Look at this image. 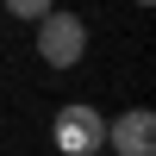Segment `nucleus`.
Instances as JSON below:
<instances>
[{
    "instance_id": "1",
    "label": "nucleus",
    "mask_w": 156,
    "mask_h": 156,
    "mask_svg": "<svg viewBox=\"0 0 156 156\" xmlns=\"http://www.w3.org/2000/svg\"><path fill=\"white\" fill-rule=\"evenodd\" d=\"M37 56H44L50 69H75V62L87 56V25H81V12L50 6L44 19H37Z\"/></svg>"
},
{
    "instance_id": "2",
    "label": "nucleus",
    "mask_w": 156,
    "mask_h": 156,
    "mask_svg": "<svg viewBox=\"0 0 156 156\" xmlns=\"http://www.w3.org/2000/svg\"><path fill=\"white\" fill-rule=\"evenodd\" d=\"M50 144L62 156H94V150H106V119H100L87 100H69V106H56V119H50Z\"/></svg>"
},
{
    "instance_id": "3",
    "label": "nucleus",
    "mask_w": 156,
    "mask_h": 156,
    "mask_svg": "<svg viewBox=\"0 0 156 156\" xmlns=\"http://www.w3.org/2000/svg\"><path fill=\"white\" fill-rule=\"evenodd\" d=\"M106 150L112 156H156V112L125 106L119 119H106Z\"/></svg>"
},
{
    "instance_id": "4",
    "label": "nucleus",
    "mask_w": 156,
    "mask_h": 156,
    "mask_svg": "<svg viewBox=\"0 0 156 156\" xmlns=\"http://www.w3.org/2000/svg\"><path fill=\"white\" fill-rule=\"evenodd\" d=\"M0 6H6L12 19H25V25H37V19H44L50 6H56V0H0Z\"/></svg>"
},
{
    "instance_id": "5",
    "label": "nucleus",
    "mask_w": 156,
    "mask_h": 156,
    "mask_svg": "<svg viewBox=\"0 0 156 156\" xmlns=\"http://www.w3.org/2000/svg\"><path fill=\"white\" fill-rule=\"evenodd\" d=\"M94 156H112V150H94Z\"/></svg>"
},
{
    "instance_id": "6",
    "label": "nucleus",
    "mask_w": 156,
    "mask_h": 156,
    "mask_svg": "<svg viewBox=\"0 0 156 156\" xmlns=\"http://www.w3.org/2000/svg\"><path fill=\"white\" fill-rule=\"evenodd\" d=\"M137 6H150V0H137Z\"/></svg>"
}]
</instances>
